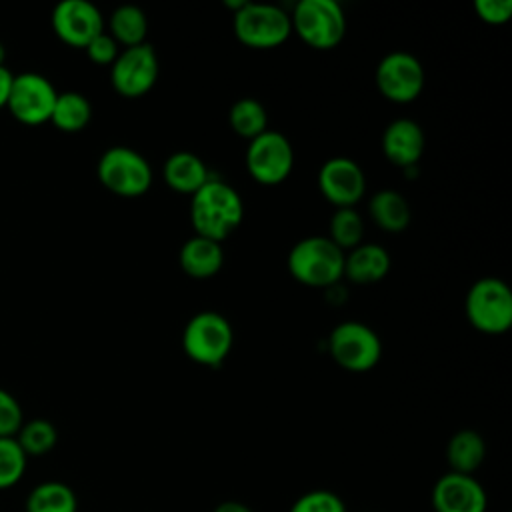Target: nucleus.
<instances>
[{
  "label": "nucleus",
  "mask_w": 512,
  "mask_h": 512,
  "mask_svg": "<svg viewBox=\"0 0 512 512\" xmlns=\"http://www.w3.org/2000/svg\"><path fill=\"white\" fill-rule=\"evenodd\" d=\"M92 118V104L82 92H58L50 122L62 132H80Z\"/></svg>",
  "instance_id": "nucleus-23"
},
{
  "label": "nucleus",
  "mask_w": 512,
  "mask_h": 512,
  "mask_svg": "<svg viewBox=\"0 0 512 512\" xmlns=\"http://www.w3.org/2000/svg\"><path fill=\"white\" fill-rule=\"evenodd\" d=\"M244 216V204L240 194L228 182L220 178H208L194 194L190 202V220L196 234L222 242L238 228Z\"/></svg>",
  "instance_id": "nucleus-1"
},
{
  "label": "nucleus",
  "mask_w": 512,
  "mask_h": 512,
  "mask_svg": "<svg viewBox=\"0 0 512 512\" xmlns=\"http://www.w3.org/2000/svg\"><path fill=\"white\" fill-rule=\"evenodd\" d=\"M56 96L58 92L46 76L38 72H22L14 74L6 108L18 122L38 126L50 122Z\"/></svg>",
  "instance_id": "nucleus-11"
},
{
  "label": "nucleus",
  "mask_w": 512,
  "mask_h": 512,
  "mask_svg": "<svg viewBox=\"0 0 512 512\" xmlns=\"http://www.w3.org/2000/svg\"><path fill=\"white\" fill-rule=\"evenodd\" d=\"M158 72L160 64L156 50L148 42H142L120 50L110 64V82L120 96L138 98L154 86Z\"/></svg>",
  "instance_id": "nucleus-10"
},
{
  "label": "nucleus",
  "mask_w": 512,
  "mask_h": 512,
  "mask_svg": "<svg viewBox=\"0 0 512 512\" xmlns=\"http://www.w3.org/2000/svg\"><path fill=\"white\" fill-rule=\"evenodd\" d=\"M228 120H230L232 130L248 140H252L254 136L268 130L266 108L262 106V102H258L256 98H250V96L238 98L232 104V108L228 112Z\"/></svg>",
  "instance_id": "nucleus-25"
},
{
  "label": "nucleus",
  "mask_w": 512,
  "mask_h": 512,
  "mask_svg": "<svg viewBox=\"0 0 512 512\" xmlns=\"http://www.w3.org/2000/svg\"><path fill=\"white\" fill-rule=\"evenodd\" d=\"M464 310L470 324L486 334H500L512 326V292L494 276L476 280L466 294Z\"/></svg>",
  "instance_id": "nucleus-4"
},
{
  "label": "nucleus",
  "mask_w": 512,
  "mask_h": 512,
  "mask_svg": "<svg viewBox=\"0 0 512 512\" xmlns=\"http://www.w3.org/2000/svg\"><path fill=\"white\" fill-rule=\"evenodd\" d=\"M294 166L290 140L278 130H264L254 136L246 148V168L260 184H278L286 180Z\"/></svg>",
  "instance_id": "nucleus-9"
},
{
  "label": "nucleus",
  "mask_w": 512,
  "mask_h": 512,
  "mask_svg": "<svg viewBox=\"0 0 512 512\" xmlns=\"http://www.w3.org/2000/svg\"><path fill=\"white\" fill-rule=\"evenodd\" d=\"M292 30L312 48H334L346 32V16L336 0H300L290 16Z\"/></svg>",
  "instance_id": "nucleus-6"
},
{
  "label": "nucleus",
  "mask_w": 512,
  "mask_h": 512,
  "mask_svg": "<svg viewBox=\"0 0 512 512\" xmlns=\"http://www.w3.org/2000/svg\"><path fill=\"white\" fill-rule=\"evenodd\" d=\"M208 178L206 164L194 152L180 150L170 154L164 162V180L176 192L194 194Z\"/></svg>",
  "instance_id": "nucleus-19"
},
{
  "label": "nucleus",
  "mask_w": 512,
  "mask_h": 512,
  "mask_svg": "<svg viewBox=\"0 0 512 512\" xmlns=\"http://www.w3.org/2000/svg\"><path fill=\"white\" fill-rule=\"evenodd\" d=\"M14 74L8 70V66H0V108H6L10 90H12Z\"/></svg>",
  "instance_id": "nucleus-33"
},
{
  "label": "nucleus",
  "mask_w": 512,
  "mask_h": 512,
  "mask_svg": "<svg viewBox=\"0 0 512 512\" xmlns=\"http://www.w3.org/2000/svg\"><path fill=\"white\" fill-rule=\"evenodd\" d=\"M376 86L392 102H412L424 88V68L414 54L392 50L376 66Z\"/></svg>",
  "instance_id": "nucleus-12"
},
{
  "label": "nucleus",
  "mask_w": 512,
  "mask_h": 512,
  "mask_svg": "<svg viewBox=\"0 0 512 512\" xmlns=\"http://www.w3.org/2000/svg\"><path fill=\"white\" fill-rule=\"evenodd\" d=\"M486 456L484 438L470 428H462L454 432L446 444V462L450 472L458 474H474Z\"/></svg>",
  "instance_id": "nucleus-20"
},
{
  "label": "nucleus",
  "mask_w": 512,
  "mask_h": 512,
  "mask_svg": "<svg viewBox=\"0 0 512 512\" xmlns=\"http://www.w3.org/2000/svg\"><path fill=\"white\" fill-rule=\"evenodd\" d=\"M290 274L306 284L328 288L344 276V250L328 236L300 238L288 252Z\"/></svg>",
  "instance_id": "nucleus-2"
},
{
  "label": "nucleus",
  "mask_w": 512,
  "mask_h": 512,
  "mask_svg": "<svg viewBox=\"0 0 512 512\" xmlns=\"http://www.w3.org/2000/svg\"><path fill=\"white\" fill-rule=\"evenodd\" d=\"M178 260H180L182 270L188 276L210 278L222 268L224 250H222L220 242L200 236V234H194L182 244Z\"/></svg>",
  "instance_id": "nucleus-18"
},
{
  "label": "nucleus",
  "mask_w": 512,
  "mask_h": 512,
  "mask_svg": "<svg viewBox=\"0 0 512 512\" xmlns=\"http://www.w3.org/2000/svg\"><path fill=\"white\" fill-rule=\"evenodd\" d=\"M320 192L338 208L354 206L366 190V178L360 164L348 156L328 158L318 170Z\"/></svg>",
  "instance_id": "nucleus-14"
},
{
  "label": "nucleus",
  "mask_w": 512,
  "mask_h": 512,
  "mask_svg": "<svg viewBox=\"0 0 512 512\" xmlns=\"http://www.w3.org/2000/svg\"><path fill=\"white\" fill-rule=\"evenodd\" d=\"M24 424L20 402L4 388H0V438H14Z\"/></svg>",
  "instance_id": "nucleus-30"
},
{
  "label": "nucleus",
  "mask_w": 512,
  "mask_h": 512,
  "mask_svg": "<svg viewBox=\"0 0 512 512\" xmlns=\"http://www.w3.org/2000/svg\"><path fill=\"white\" fill-rule=\"evenodd\" d=\"M96 176L104 188L116 196H142L152 184V168L148 160L134 148L110 146L96 164Z\"/></svg>",
  "instance_id": "nucleus-3"
},
{
  "label": "nucleus",
  "mask_w": 512,
  "mask_h": 512,
  "mask_svg": "<svg viewBox=\"0 0 512 512\" xmlns=\"http://www.w3.org/2000/svg\"><path fill=\"white\" fill-rule=\"evenodd\" d=\"M364 236V220L362 216L352 208H336L334 214L330 216V240L338 248H354L362 242Z\"/></svg>",
  "instance_id": "nucleus-27"
},
{
  "label": "nucleus",
  "mask_w": 512,
  "mask_h": 512,
  "mask_svg": "<svg viewBox=\"0 0 512 512\" xmlns=\"http://www.w3.org/2000/svg\"><path fill=\"white\" fill-rule=\"evenodd\" d=\"M474 10L488 24H502L512 16V0H474Z\"/></svg>",
  "instance_id": "nucleus-32"
},
{
  "label": "nucleus",
  "mask_w": 512,
  "mask_h": 512,
  "mask_svg": "<svg viewBox=\"0 0 512 512\" xmlns=\"http://www.w3.org/2000/svg\"><path fill=\"white\" fill-rule=\"evenodd\" d=\"M328 352L344 370L368 372L382 356V342L368 324L346 320L332 328Z\"/></svg>",
  "instance_id": "nucleus-8"
},
{
  "label": "nucleus",
  "mask_w": 512,
  "mask_h": 512,
  "mask_svg": "<svg viewBox=\"0 0 512 512\" xmlns=\"http://www.w3.org/2000/svg\"><path fill=\"white\" fill-rule=\"evenodd\" d=\"M384 156L400 166L414 168L424 152V132L412 118H396L382 132Z\"/></svg>",
  "instance_id": "nucleus-16"
},
{
  "label": "nucleus",
  "mask_w": 512,
  "mask_h": 512,
  "mask_svg": "<svg viewBox=\"0 0 512 512\" xmlns=\"http://www.w3.org/2000/svg\"><path fill=\"white\" fill-rule=\"evenodd\" d=\"M288 512H346V504L336 492L316 488L298 496Z\"/></svg>",
  "instance_id": "nucleus-29"
},
{
  "label": "nucleus",
  "mask_w": 512,
  "mask_h": 512,
  "mask_svg": "<svg viewBox=\"0 0 512 512\" xmlns=\"http://www.w3.org/2000/svg\"><path fill=\"white\" fill-rule=\"evenodd\" d=\"M236 38L252 48L280 46L292 32L290 16L276 4L244 2L232 18Z\"/></svg>",
  "instance_id": "nucleus-7"
},
{
  "label": "nucleus",
  "mask_w": 512,
  "mask_h": 512,
  "mask_svg": "<svg viewBox=\"0 0 512 512\" xmlns=\"http://www.w3.org/2000/svg\"><path fill=\"white\" fill-rule=\"evenodd\" d=\"M212 512H254V510L240 500H224Z\"/></svg>",
  "instance_id": "nucleus-34"
},
{
  "label": "nucleus",
  "mask_w": 512,
  "mask_h": 512,
  "mask_svg": "<svg viewBox=\"0 0 512 512\" xmlns=\"http://www.w3.org/2000/svg\"><path fill=\"white\" fill-rule=\"evenodd\" d=\"M368 210L376 226L386 232H400L410 224V206L398 190L382 188L374 192Z\"/></svg>",
  "instance_id": "nucleus-21"
},
{
  "label": "nucleus",
  "mask_w": 512,
  "mask_h": 512,
  "mask_svg": "<svg viewBox=\"0 0 512 512\" xmlns=\"http://www.w3.org/2000/svg\"><path fill=\"white\" fill-rule=\"evenodd\" d=\"M28 456L18 446L16 438H0V490L16 486L26 472Z\"/></svg>",
  "instance_id": "nucleus-28"
},
{
  "label": "nucleus",
  "mask_w": 512,
  "mask_h": 512,
  "mask_svg": "<svg viewBox=\"0 0 512 512\" xmlns=\"http://www.w3.org/2000/svg\"><path fill=\"white\" fill-rule=\"evenodd\" d=\"M148 32V18L146 12L136 4H120L110 14V36L118 42L128 46L142 44Z\"/></svg>",
  "instance_id": "nucleus-24"
},
{
  "label": "nucleus",
  "mask_w": 512,
  "mask_h": 512,
  "mask_svg": "<svg viewBox=\"0 0 512 512\" xmlns=\"http://www.w3.org/2000/svg\"><path fill=\"white\" fill-rule=\"evenodd\" d=\"M488 496L472 474L446 472L432 486L434 512H486Z\"/></svg>",
  "instance_id": "nucleus-15"
},
{
  "label": "nucleus",
  "mask_w": 512,
  "mask_h": 512,
  "mask_svg": "<svg viewBox=\"0 0 512 512\" xmlns=\"http://www.w3.org/2000/svg\"><path fill=\"white\" fill-rule=\"evenodd\" d=\"M4 62H6V48H4V44L0 42V66H6Z\"/></svg>",
  "instance_id": "nucleus-35"
},
{
  "label": "nucleus",
  "mask_w": 512,
  "mask_h": 512,
  "mask_svg": "<svg viewBox=\"0 0 512 512\" xmlns=\"http://www.w3.org/2000/svg\"><path fill=\"white\" fill-rule=\"evenodd\" d=\"M88 58L94 64H112L116 60V56L120 54L118 50V42L108 34V32H100L98 36H94L86 46H84Z\"/></svg>",
  "instance_id": "nucleus-31"
},
{
  "label": "nucleus",
  "mask_w": 512,
  "mask_h": 512,
  "mask_svg": "<svg viewBox=\"0 0 512 512\" xmlns=\"http://www.w3.org/2000/svg\"><path fill=\"white\" fill-rule=\"evenodd\" d=\"M14 438L28 458L30 456L36 458V456L48 454L56 446L58 430L50 420L34 418V420L24 422Z\"/></svg>",
  "instance_id": "nucleus-26"
},
{
  "label": "nucleus",
  "mask_w": 512,
  "mask_h": 512,
  "mask_svg": "<svg viewBox=\"0 0 512 512\" xmlns=\"http://www.w3.org/2000/svg\"><path fill=\"white\" fill-rule=\"evenodd\" d=\"M24 512H78V496L68 484L46 480L28 492Z\"/></svg>",
  "instance_id": "nucleus-22"
},
{
  "label": "nucleus",
  "mask_w": 512,
  "mask_h": 512,
  "mask_svg": "<svg viewBox=\"0 0 512 512\" xmlns=\"http://www.w3.org/2000/svg\"><path fill=\"white\" fill-rule=\"evenodd\" d=\"M234 332L226 316L206 310L194 314L182 332V348L188 358L204 366H218L230 352Z\"/></svg>",
  "instance_id": "nucleus-5"
},
{
  "label": "nucleus",
  "mask_w": 512,
  "mask_h": 512,
  "mask_svg": "<svg viewBox=\"0 0 512 512\" xmlns=\"http://www.w3.org/2000/svg\"><path fill=\"white\" fill-rule=\"evenodd\" d=\"M390 270V254L374 242H360L344 254V276L356 284H370L384 278Z\"/></svg>",
  "instance_id": "nucleus-17"
},
{
  "label": "nucleus",
  "mask_w": 512,
  "mask_h": 512,
  "mask_svg": "<svg viewBox=\"0 0 512 512\" xmlns=\"http://www.w3.org/2000/svg\"><path fill=\"white\" fill-rule=\"evenodd\" d=\"M54 34L68 46L84 48L94 36L104 32L102 12L88 0H62L54 6L52 16Z\"/></svg>",
  "instance_id": "nucleus-13"
}]
</instances>
